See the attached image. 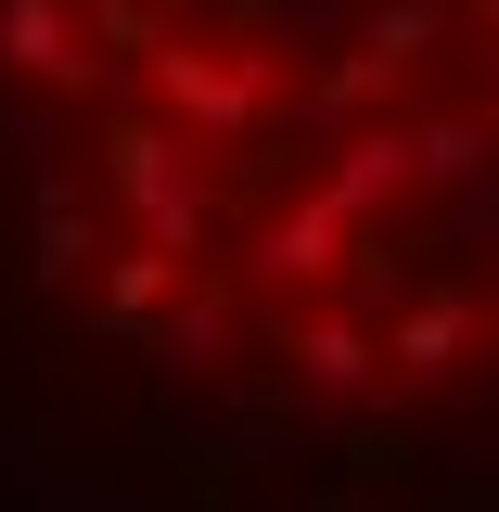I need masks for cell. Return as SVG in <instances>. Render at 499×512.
Listing matches in <instances>:
<instances>
[{
  "instance_id": "obj_1",
  "label": "cell",
  "mask_w": 499,
  "mask_h": 512,
  "mask_svg": "<svg viewBox=\"0 0 499 512\" xmlns=\"http://www.w3.org/2000/svg\"><path fill=\"white\" fill-rule=\"evenodd\" d=\"M0 333L218 423H499V0H0Z\"/></svg>"
}]
</instances>
